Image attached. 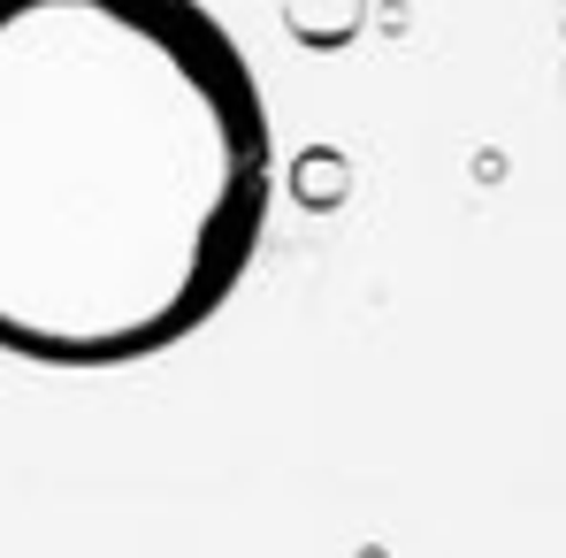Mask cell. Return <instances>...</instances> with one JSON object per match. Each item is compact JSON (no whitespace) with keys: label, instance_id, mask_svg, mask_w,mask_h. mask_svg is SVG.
I'll return each mask as SVG.
<instances>
[{"label":"cell","instance_id":"obj_1","mask_svg":"<svg viewBox=\"0 0 566 558\" xmlns=\"http://www.w3.org/2000/svg\"><path fill=\"white\" fill-rule=\"evenodd\" d=\"M276 199L245 46L199 0H0V352L138 368L245 283Z\"/></svg>","mask_w":566,"mask_h":558},{"label":"cell","instance_id":"obj_2","mask_svg":"<svg viewBox=\"0 0 566 558\" xmlns=\"http://www.w3.org/2000/svg\"><path fill=\"white\" fill-rule=\"evenodd\" d=\"M360 23V0H291V31L306 46H345Z\"/></svg>","mask_w":566,"mask_h":558},{"label":"cell","instance_id":"obj_3","mask_svg":"<svg viewBox=\"0 0 566 558\" xmlns=\"http://www.w3.org/2000/svg\"><path fill=\"white\" fill-rule=\"evenodd\" d=\"M322 177H337V161H329V154H306V161H298V199H314V207H329L337 191L322 185Z\"/></svg>","mask_w":566,"mask_h":558}]
</instances>
